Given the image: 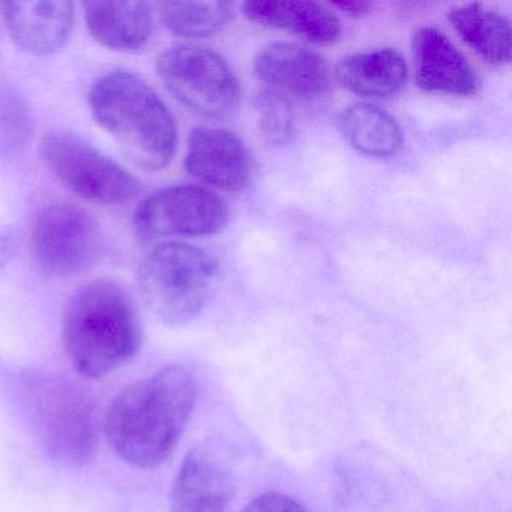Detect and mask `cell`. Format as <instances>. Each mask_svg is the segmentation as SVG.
<instances>
[{
	"label": "cell",
	"mask_w": 512,
	"mask_h": 512,
	"mask_svg": "<svg viewBox=\"0 0 512 512\" xmlns=\"http://www.w3.org/2000/svg\"><path fill=\"white\" fill-rule=\"evenodd\" d=\"M449 22L457 34L491 65L511 61V25L503 14L481 4L463 5L449 11Z\"/></svg>",
	"instance_id": "18"
},
{
	"label": "cell",
	"mask_w": 512,
	"mask_h": 512,
	"mask_svg": "<svg viewBox=\"0 0 512 512\" xmlns=\"http://www.w3.org/2000/svg\"><path fill=\"white\" fill-rule=\"evenodd\" d=\"M89 107L137 167L157 172L169 166L178 145L175 119L160 95L130 71H112L92 85Z\"/></svg>",
	"instance_id": "3"
},
{
	"label": "cell",
	"mask_w": 512,
	"mask_h": 512,
	"mask_svg": "<svg viewBox=\"0 0 512 512\" xmlns=\"http://www.w3.org/2000/svg\"><path fill=\"white\" fill-rule=\"evenodd\" d=\"M413 67L419 88L436 94L469 97L479 79L463 53L439 29L421 26L412 37Z\"/></svg>",
	"instance_id": "12"
},
{
	"label": "cell",
	"mask_w": 512,
	"mask_h": 512,
	"mask_svg": "<svg viewBox=\"0 0 512 512\" xmlns=\"http://www.w3.org/2000/svg\"><path fill=\"white\" fill-rule=\"evenodd\" d=\"M157 71L176 100L206 118L232 115L241 100V88L232 68L208 47H172L161 53Z\"/></svg>",
	"instance_id": "6"
},
{
	"label": "cell",
	"mask_w": 512,
	"mask_h": 512,
	"mask_svg": "<svg viewBox=\"0 0 512 512\" xmlns=\"http://www.w3.org/2000/svg\"><path fill=\"white\" fill-rule=\"evenodd\" d=\"M23 401L47 454L67 466H85L97 454L98 415L91 395L68 377L31 371L22 379Z\"/></svg>",
	"instance_id": "4"
},
{
	"label": "cell",
	"mask_w": 512,
	"mask_h": 512,
	"mask_svg": "<svg viewBox=\"0 0 512 512\" xmlns=\"http://www.w3.org/2000/svg\"><path fill=\"white\" fill-rule=\"evenodd\" d=\"M62 335L71 364L91 379L124 367L142 346V326L133 301L110 278L92 281L73 296Z\"/></svg>",
	"instance_id": "2"
},
{
	"label": "cell",
	"mask_w": 512,
	"mask_h": 512,
	"mask_svg": "<svg viewBox=\"0 0 512 512\" xmlns=\"http://www.w3.org/2000/svg\"><path fill=\"white\" fill-rule=\"evenodd\" d=\"M14 43L37 56L64 49L73 34L76 14L71 2H5L0 5Z\"/></svg>",
	"instance_id": "13"
},
{
	"label": "cell",
	"mask_w": 512,
	"mask_h": 512,
	"mask_svg": "<svg viewBox=\"0 0 512 512\" xmlns=\"http://www.w3.org/2000/svg\"><path fill=\"white\" fill-rule=\"evenodd\" d=\"M233 482L224 464L206 449L188 452L170 493L172 512H226Z\"/></svg>",
	"instance_id": "14"
},
{
	"label": "cell",
	"mask_w": 512,
	"mask_h": 512,
	"mask_svg": "<svg viewBox=\"0 0 512 512\" xmlns=\"http://www.w3.org/2000/svg\"><path fill=\"white\" fill-rule=\"evenodd\" d=\"M254 76L266 91L293 101H314L331 88L328 62L320 53L292 43H272L254 59Z\"/></svg>",
	"instance_id": "10"
},
{
	"label": "cell",
	"mask_w": 512,
	"mask_h": 512,
	"mask_svg": "<svg viewBox=\"0 0 512 512\" xmlns=\"http://www.w3.org/2000/svg\"><path fill=\"white\" fill-rule=\"evenodd\" d=\"M31 244L32 256L41 271L65 278L97 262L103 251V235L86 209L59 203L38 215Z\"/></svg>",
	"instance_id": "8"
},
{
	"label": "cell",
	"mask_w": 512,
	"mask_h": 512,
	"mask_svg": "<svg viewBox=\"0 0 512 512\" xmlns=\"http://www.w3.org/2000/svg\"><path fill=\"white\" fill-rule=\"evenodd\" d=\"M407 64L395 49H374L341 59L335 67L340 85L362 97L388 98L406 85Z\"/></svg>",
	"instance_id": "17"
},
{
	"label": "cell",
	"mask_w": 512,
	"mask_h": 512,
	"mask_svg": "<svg viewBox=\"0 0 512 512\" xmlns=\"http://www.w3.org/2000/svg\"><path fill=\"white\" fill-rule=\"evenodd\" d=\"M185 169L203 184L223 191H242L251 167L244 142L223 128L199 127L188 137Z\"/></svg>",
	"instance_id": "11"
},
{
	"label": "cell",
	"mask_w": 512,
	"mask_h": 512,
	"mask_svg": "<svg viewBox=\"0 0 512 512\" xmlns=\"http://www.w3.org/2000/svg\"><path fill=\"white\" fill-rule=\"evenodd\" d=\"M43 155L56 178L89 202L122 205L139 194L136 176L71 131L47 133Z\"/></svg>",
	"instance_id": "7"
},
{
	"label": "cell",
	"mask_w": 512,
	"mask_h": 512,
	"mask_svg": "<svg viewBox=\"0 0 512 512\" xmlns=\"http://www.w3.org/2000/svg\"><path fill=\"white\" fill-rule=\"evenodd\" d=\"M332 7L340 10L341 13L349 17H365L370 14L371 5L368 2H356V0H343V2H334Z\"/></svg>",
	"instance_id": "23"
},
{
	"label": "cell",
	"mask_w": 512,
	"mask_h": 512,
	"mask_svg": "<svg viewBox=\"0 0 512 512\" xmlns=\"http://www.w3.org/2000/svg\"><path fill=\"white\" fill-rule=\"evenodd\" d=\"M242 512H305L292 497L269 493L254 499Z\"/></svg>",
	"instance_id": "22"
},
{
	"label": "cell",
	"mask_w": 512,
	"mask_h": 512,
	"mask_svg": "<svg viewBox=\"0 0 512 512\" xmlns=\"http://www.w3.org/2000/svg\"><path fill=\"white\" fill-rule=\"evenodd\" d=\"M193 374L169 365L116 395L106 415L113 451L131 466L152 469L175 451L196 404Z\"/></svg>",
	"instance_id": "1"
},
{
	"label": "cell",
	"mask_w": 512,
	"mask_h": 512,
	"mask_svg": "<svg viewBox=\"0 0 512 512\" xmlns=\"http://www.w3.org/2000/svg\"><path fill=\"white\" fill-rule=\"evenodd\" d=\"M86 23L92 37L107 49H142L154 29V11L145 2H86Z\"/></svg>",
	"instance_id": "16"
},
{
	"label": "cell",
	"mask_w": 512,
	"mask_h": 512,
	"mask_svg": "<svg viewBox=\"0 0 512 512\" xmlns=\"http://www.w3.org/2000/svg\"><path fill=\"white\" fill-rule=\"evenodd\" d=\"M242 13L257 25L286 29L314 44L334 43L341 31L338 17L316 2L251 0L242 5Z\"/></svg>",
	"instance_id": "15"
},
{
	"label": "cell",
	"mask_w": 512,
	"mask_h": 512,
	"mask_svg": "<svg viewBox=\"0 0 512 512\" xmlns=\"http://www.w3.org/2000/svg\"><path fill=\"white\" fill-rule=\"evenodd\" d=\"M229 220L226 202L200 185L164 188L143 200L134 214L137 232L145 238L208 236Z\"/></svg>",
	"instance_id": "9"
},
{
	"label": "cell",
	"mask_w": 512,
	"mask_h": 512,
	"mask_svg": "<svg viewBox=\"0 0 512 512\" xmlns=\"http://www.w3.org/2000/svg\"><path fill=\"white\" fill-rule=\"evenodd\" d=\"M257 130L269 145H286L295 133L292 103L280 95L263 89L254 97Z\"/></svg>",
	"instance_id": "21"
},
{
	"label": "cell",
	"mask_w": 512,
	"mask_h": 512,
	"mask_svg": "<svg viewBox=\"0 0 512 512\" xmlns=\"http://www.w3.org/2000/svg\"><path fill=\"white\" fill-rule=\"evenodd\" d=\"M214 257L196 245L170 242L155 247L137 269V287L146 307L161 322L182 326L196 319L217 277Z\"/></svg>",
	"instance_id": "5"
},
{
	"label": "cell",
	"mask_w": 512,
	"mask_h": 512,
	"mask_svg": "<svg viewBox=\"0 0 512 512\" xmlns=\"http://www.w3.org/2000/svg\"><path fill=\"white\" fill-rule=\"evenodd\" d=\"M160 19L172 34L206 38L223 31L233 19L229 2H163Z\"/></svg>",
	"instance_id": "20"
},
{
	"label": "cell",
	"mask_w": 512,
	"mask_h": 512,
	"mask_svg": "<svg viewBox=\"0 0 512 512\" xmlns=\"http://www.w3.org/2000/svg\"><path fill=\"white\" fill-rule=\"evenodd\" d=\"M338 128L356 151L368 157H392L403 146V131L394 116L374 104L347 107L338 118Z\"/></svg>",
	"instance_id": "19"
}]
</instances>
